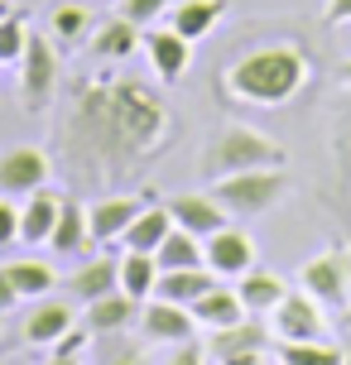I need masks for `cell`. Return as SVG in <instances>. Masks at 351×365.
I'll return each mask as SVG.
<instances>
[{
  "label": "cell",
  "instance_id": "1",
  "mask_svg": "<svg viewBox=\"0 0 351 365\" xmlns=\"http://www.w3.org/2000/svg\"><path fill=\"white\" fill-rule=\"evenodd\" d=\"M173 145V110L140 77L87 73L68 91L58 125V159L73 187L140 178Z\"/></svg>",
  "mask_w": 351,
  "mask_h": 365
},
{
  "label": "cell",
  "instance_id": "2",
  "mask_svg": "<svg viewBox=\"0 0 351 365\" xmlns=\"http://www.w3.org/2000/svg\"><path fill=\"white\" fill-rule=\"evenodd\" d=\"M303 82H308V53L289 38L260 43L222 73V87L245 106H289Z\"/></svg>",
  "mask_w": 351,
  "mask_h": 365
},
{
  "label": "cell",
  "instance_id": "3",
  "mask_svg": "<svg viewBox=\"0 0 351 365\" xmlns=\"http://www.w3.org/2000/svg\"><path fill=\"white\" fill-rule=\"evenodd\" d=\"M275 164H284V145L270 140V135L255 130V125H222L212 140H207L203 159H198V168H203L207 182L245 173V168H275Z\"/></svg>",
  "mask_w": 351,
  "mask_h": 365
},
{
  "label": "cell",
  "instance_id": "4",
  "mask_svg": "<svg viewBox=\"0 0 351 365\" xmlns=\"http://www.w3.org/2000/svg\"><path fill=\"white\" fill-rule=\"evenodd\" d=\"M289 192V173L284 164L275 168H245V173H231V178H217L212 182V197L222 202L231 217L240 221H255L265 212H275V202Z\"/></svg>",
  "mask_w": 351,
  "mask_h": 365
},
{
  "label": "cell",
  "instance_id": "5",
  "mask_svg": "<svg viewBox=\"0 0 351 365\" xmlns=\"http://www.w3.org/2000/svg\"><path fill=\"white\" fill-rule=\"evenodd\" d=\"M58 91V43L49 34H29L19 58V106L24 115H44Z\"/></svg>",
  "mask_w": 351,
  "mask_h": 365
},
{
  "label": "cell",
  "instance_id": "6",
  "mask_svg": "<svg viewBox=\"0 0 351 365\" xmlns=\"http://www.w3.org/2000/svg\"><path fill=\"white\" fill-rule=\"evenodd\" d=\"M298 289H308L322 308H342L351 298V250L327 245L322 255H313L298 269Z\"/></svg>",
  "mask_w": 351,
  "mask_h": 365
},
{
  "label": "cell",
  "instance_id": "7",
  "mask_svg": "<svg viewBox=\"0 0 351 365\" xmlns=\"http://www.w3.org/2000/svg\"><path fill=\"white\" fill-rule=\"evenodd\" d=\"M270 336L275 331L265 327V317L260 312H245L240 322H231V327H217L207 331V361H260L265 356V346H270Z\"/></svg>",
  "mask_w": 351,
  "mask_h": 365
},
{
  "label": "cell",
  "instance_id": "8",
  "mask_svg": "<svg viewBox=\"0 0 351 365\" xmlns=\"http://www.w3.org/2000/svg\"><path fill=\"white\" fill-rule=\"evenodd\" d=\"M270 331H275V341H317V336L327 331L322 303H317L308 289H289L284 303L270 312Z\"/></svg>",
  "mask_w": 351,
  "mask_h": 365
},
{
  "label": "cell",
  "instance_id": "9",
  "mask_svg": "<svg viewBox=\"0 0 351 365\" xmlns=\"http://www.w3.org/2000/svg\"><path fill=\"white\" fill-rule=\"evenodd\" d=\"M49 178H54L49 149L19 145V149H5L0 154V197H29L39 187H49Z\"/></svg>",
  "mask_w": 351,
  "mask_h": 365
},
{
  "label": "cell",
  "instance_id": "10",
  "mask_svg": "<svg viewBox=\"0 0 351 365\" xmlns=\"http://www.w3.org/2000/svg\"><path fill=\"white\" fill-rule=\"evenodd\" d=\"M140 53H145L149 73L159 77L164 87H173V82H183L188 68H193V38H183L178 29H145V38H140Z\"/></svg>",
  "mask_w": 351,
  "mask_h": 365
},
{
  "label": "cell",
  "instance_id": "11",
  "mask_svg": "<svg viewBox=\"0 0 351 365\" xmlns=\"http://www.w3.org/2000/svg\"><path fill=\"white\" fill-rule=\"evenodd\" d=\"M140 331H145L149 346H178L198 336V317L183 303H168V298H145L140 303Z\"/></svg>",
  "mask_w": 351,
  "mask_h": 365
},
{
  "label": "cell",
  "instance_id": "12",
  "mask_svg": "<svg viewBox=\"0 0 351 365\" xmlns=\"http://www.w3.org/2000/svg\"><path fill=\"white\" fill-rule=\"evenodd\" d=\"M149 207V197H130V192H101L87 202V226H92V245H116L130 231V221Z\"/></svg>",
  "mask_w": 351,
  "mask_h": 365
},
{
  "label": "cell",
  "instance_id": "13",
  "mask_svg": "<svg viewBox=\"0 0 351 365\" xmlns=\"http://www.w3.org/2000/svg\"><path fill=\"white\" fill-rule=\"evenodd\" d=\"M203 255L217 279H240L245 269H255V240L240 226H222V231H212L203 240Z\"/></svg>",
  "mask_w": 351,
  "mask_h": 365
},
{
  "label": "cell",
  "instance_id": "14",
  "mask_svg": "<svg viewBox=\"0 0 351 365\" xmlns=\"http://www.w3.org/2000/svg\"><path fill=\"white\" fill-rule=\"evenodd\" d=\"M164 207H168V217H173V226L193 231L198 240H207L212 231H222L226 217H231V212H226V207L212 197V192H173Z\"/></svg>",
  "mask_w": 351,
  "mask_h": 365
},
{
  "label": "cell",
  "instance_id": "15",
  "mask_svg": "<svg viewBox=\"0 0 351 365\" xmlns=\"http://www.w3.org/2000/svg\"><path fill=\"white\" fill-rule=\"evenodd\" d=\"M63 289H68L73 303L87 308V303H96V298H106V293L121 289V259L96 255V259H87V264H77V269L63 279Z\"/></svg>",
  "mask_w": 351,
  "mask_h": 365
},
{
  "label": "cell",
  "instance_id": "16",
  "mask_svg": "<svg viewBox=\"0 0 351 365\" xmlns=\"http://www.w3.org/2000/svg\"><path fill=\"white\" fill-rule=\"evenodd\" d=\"M140 38H145L140 24H130L126 15H116V19H101V24H96V34L87 38V48H92L96 63H126V58L140 53Z\"/></svg>",
  "mask_w": 351,
  "mask_h": 365
},
{
  "label": "cell",
  "instance_id": "17",
  "mask_svg": "<svg viewBox=\"0 0 351 365\" xmlns=\"http://www.w3.org/2000/svg\"><path fill=\"white\" fill-rule=\"evenodd\" d=\"M49 250L63 259H77L92 250V226H87V207L77 197H63V207H58V226L54 236H49Z\"/></svg>",
  "mask_w": 351,
  "mask_h": 365
},
{
  "label": "cell",
  "instance_id": "18",
  "mask_svg": "<svg viewBox=\"0 0 351 365\" xmlns=\"http://www.w3.org/2000/svg\"><path fill=\"white\" fill-rule=\"evenodd\" d=\"M73 327H77L73 303H63V298H34V308L24 317V341L29 346H54L58 336Z\"/></svg>",
  "mask_w": 351,
  "mask_h": 365
},
{
  "label": "cell",
  "instance_id": "19",
  "mask_svg": "<svg viewBox=\"0 0 351 365\" xmlns=\"http://www.w3.org/2000/svg\"><path fill=\"white\" fill-rule=\"evenodd\" d=\"M135 312H140V303L126 289H116V293H106V298H96V303L82 308V327L92 331V336H116V331H126L135 322Z\"/></svg>",
  "mask_w": 351,
  "mask_h": 365
},
{
  "label": "cell",
  "instance_id": "20",
  "mask_svg": "<svg viewBox=\"0 0 351 365\" xmlns=\"http://www.w3.org/2000/svg\"><path fill=\"white\" fill-rule=\"evenodd\" d=\"M164 19H168V29H178L183 38L198 43L226 19V0H173Z\"/></svg>",
  "mask_w": 351,
  "mask_h": 365
},
{
  "label": "cell",
  "instance_id": "21",
  "mask_svg": "<svg viewBox=\"0 0 351 365\" xmlns=\"http://www.w3.org/2000/svg\"><path fill=\"white\" fill-rule=\"evenodd\" d=\"M58 207H63V197L49 192V187L29 192V197L19 202V240L24 245H49V236H54V226H58Z\"/></svg>",
  "mask_w": 351,
  "mask_h": 365
},
{
  "label": "cell",
  "instance_id": "22",
  "mask_svg": "<svg viewBox=\"0 0 351 365\" xmlns=\"http://www.w3.org/2000/svg\"><path fill=\"white\" fill-rule=\"evenodd\" d=\"M212 284H222V279L207 269V264H198V269H159L154 298H168V303H183V308H193V303H198V298H203Z\"/></svg>",
  "mask_w": 351,
  "mask_h": 365
},
{
  "label": "cell",
  "instance_id": "23",
  "mask_svg": "<svg viewBox=\"0 0 351 365\" xmlns=\"http://www.w3.org/2000/svg\"><path fill=\"white\" fill-rule=\"evenodd\" d=\"M236 293H240V303H245V312H260V317H270V312L284 303V293H289V284L279 279V274L270 269H245L236 279Z\"/></svg>",
  "mask_w": 351,
  "mask_h": 365
},
{
  "label": "cell",
  "instance_id": "24",
  "mask_svg": "<svg viewBox=\"0 0 351 365\" xmlns=\"http://www.w3.org/2000/svg\"><path fill=\"white\" fill-rule=\"evenodd\" d=\"M193 317H198V327L207 331H217V327H231V322H240L245 317V303H240V293L236 289H226V279L222 284H212V289L193 303Z\"/></svg>",
  "mask_w": 351,
  "mask_h": 365
},
{
  "label": "cell",
  "instance_id": "25",
  "mask_svg": "<svg viewBox=\"0 0 351 365\" xmlns=\"http://www.w3.org/2000/svg\"><path fill=\"white\" fill-rule=\"evenodd\" d=\"M49 38H54L58 48L87 43V38H92V10H87L82 0H58L54 10H49Z\"/></svg>",
  "mask_w": 351,
  "mask_h": 365
},
{
  "label": "cell",
  "instance_id": "26",
  "mask_svg": "<svg viewBox=\"0 0 351 365\" xmlns=\"http://www.w3.org/2000/svg\"><path fill=\"white\" fill-rule=\"evenodd\" d=\"M168 231H173V217H168V207H164V202H159V207L149 202L145 212L130 221V231L121 236V245H126V250H145V255H154V250H159V240H164Z\"/></svg>",
  "mask_w": 351,
  "mask_h": 365
},
{
  "label": "cell",
  "instance_id": "27",
  "mask_svg": "<svg viewBox=\"0 0 351 365\" xmlns=\"http://www.w3.org/2000/svg\"><path fill=\"white\" fill-rule=\"evenodd\" d=\"M154 259H159V269H198V264H207L203 240L193 236V231H183V226H173V231L159 240Z\"/></svg>",
  "mask_w": 351,
  "mask_h": 365
},
{
  "label": "cell",
  "instance_id": "28",
  "mask_svg": "<svg viewBox=\"0 0 351 365\" xmlns=\"http://www.w3.org/2000/svg\"><path fill=\"white\" fill-rule=\"evenodd\" d=\"M5 274H10V284H15L19 298H49V293L58 289V274H54L49 259H10Z\"/></svg>",
  "mask_w": 351,
  "mask_h": 365
},
{
  "label": "cell",
  "instance_id": "29",
  "mask_svg": "<svg viewBox=\"0 0 351 365\" xmlns=\"http://www.w3.org/2000/svg\"><path fill=\"white\" fill-rule=\"evenodd\" d=\"M154 284H159V259L145 250H126L121 255V289L135 303H145V298H154Z\"/></svg>",
  "mask_w": 351,
  "mask_h": 365
},
{
  "label": "cell",
  "instance_id": "30",
  "mask_svg": "<svg viewBox=\"0 0 351 365\" xmlns=\"http://www.w3.org/2000/svg\"><path fill=\"white\" fill-rule=\"evenodd\" d=\"M275 365H342L332 341H275Z\"/></svg>",
  "mask_w": 351,
  "mask_h": 365
},
{
  "label": "cell",
  "instance_id": "31",
  "mask_svg": "<svg viewBox=\"0 0 351 365\" xmlns=\"http://www.w3.org/2000/svg\"><path fill=\"white\" fill-rule=\"evenodd\" d=\"M24 43H29V24H24V15L10 10V15L0 19V63H19Z\"/></svg>",
  "mask_w": 351,
  "mask_h": 365
},
{
  "label": "cell",
  "instance_id": "32",
  "mask_svg": "<svg viewBox=\"0 0 351 365\" xmlns=\"http://www.w3.org/2000/svg\"><path fill=\"white\" fill-rule=\"evenodd\" d=\"M168 5H173V0H121V15H126L130 24H140V29H149L154 19L168 15Z\"/></svg>",
  "mask_w": 351,
  "mask_h": 365
},
{
  "label": "cell",
  "instance_id": "33",
  "mask_svg": "<svg viewBox=\"0 0 351 365\" xmlns=\"http://www.w3.org/2000/svg\"><path fill=\"white\" fill-rule=\"evenodd\" d=\"M19 240V207L10 197H0V250Z\"/></svg>",
  "mask_w": 351,
  "mask_h": 365
},
{
  "label": "cell",
  "instance_id": "34",
  "mask_svg": "<svg viewBox=\"0 0 351 365\" xmlns=\"http://www.w3.org/2000/svg\"><path fill=\"white\" fill-rule=\"evenodd\" d=\"M164 365H207V346H198V341H178V346H168Z\"/></svg>",
  "mask_w": 351,
  "mask_h": 365
},
{
  "label": "cell",
  "instance_id": "35",
  "mask_svg": "<svg viewBox=\"0 0 351 365\" xmlns=\"http://www.w3.org/2000/svg\"><path fill=\"white\" fill-rule=\"evenodd\" d=\"M87 341H92V331H87V327H73V331H63V336L54 341V356H82V346H87Z\"/></svg>",
  "mask_w": 351,
  "mask_h": 365
},
{
  "label": "cell",
  "instance_id": "36",
  "mask_svg": "<svg viewBox=\"0 0 351 365\" xmlns=\"http://www.w3.org/2000/svg\"><path fill=\"white\" fill-rule=\"evenodd\" d=\"M19 303H24V298L15 293V284H10V274H5V264H0V317H5V312H15Z\"/></svg>",
  "mask_w": 351,
  "mask_h": 365
},
{
  "label": "cell",
  "instance_id": "37",
  "mask_svg": "<svg viewBox=\"0 0 351 365\" xmlns=\"http://www.w3.org/2000/svg\"><path fill=\"white\" fill-rule=\"evenodd\" d=\"M322 19L327 24H351V0H322Z\"/></svg>",
  "mask_w": 351,
  "mask_h": 365
},
{
  "label": "cell",
  "instance_id": "38",
  "mask_svg": "<svg viewBox=\"0 0 351 365\" xmlns=\"http://www.w3.org/2000/svg\"><path fill=\"white\" fill-rule=\"evenodd\" d=\"M337 77H342V82H347V87H351V58H347V63H342V68H337Z\"/></svg>",
  "mask_w": 351,
  "mask_h": 365
},
{
  "label": "cell",
  "instance_id": "39",
  "mask_svg": "<svg viewBox=\"0 0 351 365\" xmlns=\"http://www.w3.org/2000/svg\"><path fill=\"white\" fill-rule=\"evenodd\" d=\"M49 365H82V361H77V356H54Z\"/></svg>",
  "mask_w": 351,
  "mask_h": 365
},
{
  "label": "cell",
  "instance_id": "40",
  "mask_svg": "<svg viewBox=\"0 0 351 365\" xmlns=\"http://www.w3.org/2000/svg\"><path fill=\"white\" fill-rule=\"evenodd\" d=\"M342 365H351V336H347V346H342Z\"/></svg>",
  "mask_w": 351,
  "mask_h": 365
},
{
  "label": "cell",
  "instance_id": "41",
  "mask_svg": "<svg viewBox=\"0 0 351 365\" xmlns=\"http://www.w3.org/2000/svg\"><path fill=\"white\" fill-rule=\"evenodd\" d=\"M226 365H265V356H260V361H226Z\"/></svg>",
  "mask_w": 351,
  "mask_h": 365
},
{
  "label": "cell",
  "instance_id": "42",
  "mask_svg": "<svg viewBox=\"0 0 351 365\" xmlns=\"http://www.w3.org/2000/svg\"><path fill=\"white\" fill-rule=\"evenodd\" d=\"M5 15H10V0H0V19H5Z\"/></svg>",
  "mask_w": 351,
  "mask_h": 365
},
{
  "label": "cell",
  "instance_id": "43",
  "mask_svg": "<svg viewBox=\"0 0 351 365\" xmlns=\"http://www.w3.org/2000/svg\"><path fill=\"white\" fill-rule=\"evenodd\" d=\"M347 317H351V298H347Z\"/></svg>",
  "mask_w": 351,
  "mask_h": 365
}]
</instances>
